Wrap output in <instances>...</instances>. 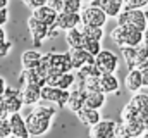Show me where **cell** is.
<instances>
[{
    "label": "cell",
    "mask_w": 148,
    "mask_h": 138,
    "mask_svg": "<svg viewBox=\"0 0 148 138\" xmlns=\"http://www.w3.org/2000/svg\"><path fill=\"white\" fill-rule=\"evenodd\" d=\"M57 109L52 105H36L26 116V128L29 137H45L52 128V119L55 117Z\"/></svg>",
    "instance_id": "6da1fadb"
},
{
    "label": "cell",
    "mask_w": 148,
    "mask_h": 138,
    "mask_svg": "<svg viewBox=\"0 0 148 138\" xmlns=\"http://www.w3.org/2000/svg\"><path fill=\"white\" fill-rule=\"evenodd\" d=\"M110 38L121 48L124 47H138L143 43V33L131 26H115L110 31Z\"/></svg>",
    "instance_id": "7a4b0ae2"
},
{
    "label": "cell",
    "mask_w": 148,
    "mask_h": 138,
    "mask_svg": "<svg viewBox=\"0 0 148 138\" xmlns=\"http://www.w3.org/2000/svg\"><path fill=\"white\" fill-rule=\"evenodd\" d=\"M117 26H131V28H134V30H138V31L143 33L148 28L147 19H145V10L124 7V10L117 17Z\"/></svg>",
    "instance_id": "3957f363"
},
{
    "label": "cell",
    "mask_w": 148,
    "mask_h": 138,
    "mask_svg": "<svg viewBox=\"0 0 148 138\" xmlns=\"http://www.w3.org/2000/svg\"><path fill=\"white\" fill-rule=\"evenodd\" d=\"M107 14L98 7L90 3L81 10V26H91V28H103L107 23Z\"/></svg>",
    "instance_id": "277c9868"
},
{
    "label": "cell",
    "mask_w": 148,
    "mask_h": 138,
    "mask_svg": "<svg viewBox=\"0 0 148 138\" xmlns=\"http://www.w3.org/2000/svg\"><path fill=\"white\" fill-rule=\"evenodd\" d=\"M95 68L100 72V76H103V74H115V71L119 68V57L112 50H105L103 48L95 57Z\"/></svg>",
    "instance_id": "5b68a950"
},
{
    "label": "cell",
    "mask_w": 148,
    "mask_h": 138,
    "mask_svg": "<svg viewBox=\"0 0 148 138\" xmlns=\"http://www.w3.org/2000/svg\"><path fill=\"white\" fill-rule=\"evenodd\" d=\"M69 95H71L69 90H60V88H53V86H48V85H45L41 88V100H45L48 104H55L59 109L67 107Z\"/></svg>",
    "instance_id": "8992f818"
},
{
    "label": "cell",
    "mask_w": 148,
    "mask_h": 138,
    "mask_svg": "<svg viewBox=\"0 0 148 138\" xmlns=\"http://www.w3.org/2000/svg\"><path fill=\"white\" fill-rule=\"evenodd\" d=\"M2 102H3V107L7 110V114H16V112H21V109L24 107V102H23V95H21V90L19 88H10L7 86L5 93L0 97Z\"/></svg>",
    "instance_id": "52a82bcc"
},
{
    "label": "cell",
    "mask_w": 148,
    "mask_h": 138,
    "mask_svg": "<svg viewBox=\"0 0 148 138\" xmlns=\"http://www.w3.org/2000/svg\"><path fill=\"white\" fill-rule=\"evenodd\" d=\"M48 62H50V76H52V74L73 72V66H71V61H69L67 52H66V54H53V52H48Z\"/></svg>",
    "instance_id": "ba28073f"
},
{
    "label": "cell",
    "mask_w": 148,
    "mask_h": 138,
    "mask_svg": "<svg viewBox=\"0 0 148 138\" xmlns=\"http://www.w3.org/2000/svg\"><path fill=\"white\" fill-rule=\"evenodd\" d=\"M127 104L136 110L140 121L143 123V126L147 128V131H148V93H141V92L134 93Z\"/></svg>",
    "instance_id": "9c48e42d"
},
{
    "label": "cell",
    "mask_w": 148,
    "mask_h": 138,
    "mask_svg": "<svg viewBox=\"0 0 148 138\" xmlns=\"http://www.w3.org/2000/svg\"><path fill=\"white\" fill-rule=\"evenodd\" d=\"M28 31L33 38V45L35 48L41 47V43L47 40V34H48V26H45L43 23H40L38 19H35L33 16L28 19Z\"/></svg>",
    "instance_id": "30bf717a"
},
{
    "label": "cell",
    "mask_w": 148,
    "mask_h": 138,
    "mask_svg": "<svg viewBox=\"0 0 148 138\" xmlns=\"http://www.w3.org/2000/svg\"><path fill=\"white\" fill-rule=\"evenodd\" d=\"M67 55H69V61H71V66L74 71H79L86 64H95V57H91L84 48H69Z\"/></svg>",
    "instance_id": "8fae6325"
},
{
    "label": "cell",
    "mask_w": 148,
    "mask_h": 138,
    "mask_svg": "<svg viewBox=\"0 0 148 138\" xmlns=\"http://www.w3.org/2000/svg\"><path fill=\"white\" fill-rule=\"evenodd\" d=\"M115 131V121L102 119L98 124L90 128V138H114Z\"/></svg>",
    "instance_id": "7c38bea8"
},
{
    "label": "cell",
    "mask_w": 148,
    "mask_h": 138,
    "mask_svg": "<svg viewBox=\"0 0 148 138\" xmlns=\"http://www.w3.org/2000/svg\"><path fill=\"white\" fill-rule=\"evenodd\" d=\"M21 95H23V102L28 107L38 105L41 100V86L35 83H28L24 86H21Z\"/></svg>",
    "instance_id": "4fadbf2b"
},
{
    "label": "cell",
    "mask_w": 148,
    "mask_h": 138,
    "mask_svg": "<svg viewBox=\"0 0 148 138\" xmlns=\"http://www.w3.org/2000/svg\"><path fill=\"white\" fill-rule=\"evenodd\" d=\"M93 5H98L105 14H107V17H119V14L124 10V7H126V3H124V0H93L91 2Z\"/></svg>",
    "instance_id": "5bb4252c"
},
{
    "label": "cell",
    "mask_w": 148,
    "mask_h": 138,
    "mask_svg": "<svg viewBox=\"0 0 148 138\" xmlns=\"http://www.w3.org/2000/svg\"><path fill=\"white\" fill-rule=\"evenodd\" d=\"M9 123H10V131H12V137L29 138L28 128H26V117H24L21 112L10 114V116H9Z\"/></svg>",
    "instance_id": "9a60e30c"
},
{
    "label": "cell",
    "mask_w": 148,
    "mask_h": 138,
    "mask_svg": "<svg viewBox=\"0 0 148 138\" xmlns=\"http://www.w3.org/2000/svg\"><path fill=\"white\" fill-rule=\"evenodd\" d=\"M76 83V74L74 72H66V74H52L47 79L48 86L53 88H60V90H69Z\"/></svg>",
    "instance_id": "2e32d148"
},
{
    "label": "cell",
    "mask_w": 148,
    "mask_h": 138,
    "mask_svg": "<svg viewBox=\"0 0 148 138\" xmlns=\"http://www.w3.org/2000/svg\"><path fill=\"white\" fill-rule=\"evenodd\" d=\"M79 24H81V14H67V12H60L55 23V26L60 31H69L74 28H79Z\"/></svg>",
    "instance_id": "e0dca14e"
},
{
    "label": "cell",
    "mask_w": 148,
    "mask_h": 138,
    "mask_svg": "<svg viewBox=\"0 0 148 138\" xmlns=\"http://www.w3.org/2000/svg\"><path fill=\"white\" fill-rule=\"evenodd\" d=\"M124 86H126V90L131 92V93H140V90L145 88V86H143V76H141V72H140V69H131V71L126 74V78H124Z\"/></svg>",
    "instance_id": "ac0fdd59"
},
{
    "label": "cell",
    "mask_w": 148,
    "mask_h": 138,
    "mask_svg": "<svg viewBox=\"0 0 148 138\" xmlns=\"http://www.w3.org/2000/svg\"><path fill=\"white\" fill-rule=\"evenodd\" d=\"M35 19H38L40 23H43L45 26H48V28H52V26H55V23H57V12L55 10H52L48 5H43V7H40V9H35L33 10V14H31Z\"/></svg>",
    "instance_id": "d6986e66"
},
{
    "label": "cell",
    "mask_w": 148,
    "mask_h": 138,
    "mask_svg": "<svg viewBox=\"0 0 148 138\" xmlns=\"http://www.w3.org/2000/svg\"><path fill=\"white\" fill-rule=\"evenodd\" d=\"M77 119L81 121V124H86L88 128L98 124L102 121V116H100V110H95V109H90V107H83L76 112Z\"/></svg>",
    "instance_id": "ffe728a7"
},
{
    "label": "cell",
    "mask_w": 148,
    "mask_h": 138,
    "mask_svg": "<svg viewBox=\"0 0 148 138\" xmlns=\"http://www.w3.org/2000/svg\"><path fill=\"white\" fill-rule=\"evenodd\" d=\"M41 57H43V54L41 52H38L36 48H31V50H24L23 54H21V66L23 69H36L40 66V62H41Z\"/></svg>",
    "instance_id": "44dd1931"
},
{
    "label": "cell",
    "mask_w": 148,
    "mask_h": 138,
    "mask_svg": "<svg viewBox=\"0 0 148 138\" xmlns=\"http://www.w3.org/2000/svg\"><path fill=\"white\" fill-rule=\"evenodd\" d=\"M119 79L115 74H103L100 76V92L105 95H112V93H119Z\"/></svg>",
    "instance_id": "7402d4cb"
},
{
    "label": "cell",
    "mask_w": 148,
    "mask_h": 138,
    "mask_svg": "<svg viewBox=\"0 0 148 138\" xmlns=\"http://www.w3.org/2000/svg\"><path fill=\"white\" fill-rule=\"evenodd\" d=\"M107 102V95L102 93L100 90L97 92H86V100H84V107H90V109H95V110H100Z\"/></svg>",
    "instance_id": "603a6c76"
},
{
    "label": "cell",
    "mask_w": 148,
    "mask_h": 138,
    "mask_svg": "<svg viewBox=\"0 0 148 138\" xmlns=\"http://www.w3.org/2000/svg\"><path fill=\"white\" fill-rule=\"evenodd\" d=\"M121 54H122V59H124V62H126L129 71L131 69H138L141 66L136 47H124V48H121Z\"/></svg>",
    "instance_id": "cb8c5ba5"
},
{
    "label": "cell",
    "mask_w": 148,
    "mask_h": 138,
    "mask_svg": "<svg viewBox=\"0 0 148 138\" xmlns=\"http://www.w3.org/2000/svg\"><path fill=\"white\" fill-rule=\"evenodd\" d=\"M84 100H86V92L83 88H76L74 92H71V95H69L67 109L73 110V112H77L79 109L84 107Z\"/></svg>",
    "instance_id": "d4e9b609"
},
{
    "label": "cell",
    "mask_w": 148,
    "mask_h": 138,
    "mask_svg": "<svg viewBox=\"0 0 148 138\" xmlns=\"http://www.w3.org/2000/svg\"><path fill=\"white\" fill-rule=\"evenodd\" d=\"M66 41H67L69 48H83L84 47V36H83L79 28L66 31Z\"/></svg>",
    "instance_id": "484cf974"
},
{
    "label": "cell",
    "mask_w": 148,
    "mask_h": 138,
    "mask_svg": "<svg viewBox=\"0 0 148 138\" xmlns=\"http://www.w3.org/2000/svg\"><path fill=\"white\" fill-rule=\"evenodd\" d=\"M124 124V131H126V138H140L147 128L143 126V123L140 121H133V123H122Z\"/></svg>",
    "instance_id": "4316f807"
},
{
    "label": "cell",
    "mask_w": 148,
    "mask_h": 138,
    "mask_svg": "<svg viewBox=\"0 0 148 138\" xmlns=\"http://www.w3.org/2000/svg\"><path fill=\"white\" fill-rule=\"evenodd\" d=\"M79 30H81V33L84 36V40H95V41H102V40H103V28L81 26Z\"/></svg>",
    "instance_id": "83f0119b"
},
{
    "label": "cell",
    "mask_w": 148,
    "mask_h": 138,
    "mask_svg": "<svg viewBox=\"0 0 148 138\" xmlns=\"http://www.w3.org/2000/svg\"><path fill=\"white\" fill-rule=\"evenodd\" d=\"M81 10H83V2L81 0H62V12L79 14Z\"/></svg>",
    "instance_id": "f1b7e54d"
},
{
    "label": "cell",
    "mask_w": 148,
    "mask_h": 138,
    "mask_svg": "<svg viewBox=\"0 0 148 138\" xmlns=\"http://www.w3.org/2000/svg\"><path fill=\"white\" fill-rule=\"evenodd\" d=\"M10 50H12V41L7 40L3 26H0V57H7Z\"/></svg>",
    "instance_id": "f546056e"
},
{
    "label": "cell",
    "mask_w": 148,
    "mask_h": 138,
    "mask_svg": "<svg viewBox=\"0 0 148 138\" xmlns=\"http://www.w3.org/2000/svg\"><path fill=\"white\" fill-rule=\"evenodd\" d=\"M91 57H97L103 48H102V41H95V40H84V47H83Z\"/></svg>",
    "instance_id": "4dcf8cb0"
},
{
    "label": "cell",
    "mask_w": 148,
    "mask_h": 138,
    "mask_svg": "<svg viewBox=\"0 0 148 138\" xmlns=\"http://www.w3.org/2000/svg\"><path fill=\"white\" fill-rule=\"evenodd\" d=\"M10 137H12V131H10L9 117L0 119V138H10Z\"/></svg>",
    "instance_id": "1f68e13d"
},
{
    "label": "cell",
    "mask_w": 148,
    "mask_h": 138,
    "mask_svg": "<svg viewBox=\"0 0 148 138\" xmlns=\"http://www.w3.org/2000/svg\"><path fill=\"white\" fill-rule=\"evenodd\" d=\"M47 2L48 0H23V3L24 5H28L29 9H40V7H43V5H47Z\"/></svg>",
    "instance_id": "d6a6232c"
},
{
    "label": "cell",
    "mask_w": 148,
    "mask_h": 138,
    "mask_svg": "<svg viewBox=\"0 0 148 138\" xmlns=\"http://www.w3.org/2000/svg\"><path fill=\"white\" fill-rule=\"evenodd\" d=\"M47 5H48L52 10H55L57 14H60V12H62V0H48V2H47Z\"/></svg>",
    "instance_id": "836d02e7"
},
{
    "label": "cell",
    "mask_w": 148,
    "mask_h": 138,
    "mask_svg": "<svg viewBox=\"0 0 148 138\" xmlns=\"http://www.w3.org/2000/svg\"><path fill=\"white\" fill-rule=\"evenodd\" d=\"M140 72H141V76H143V86L148 88V62H145L143 66H140Z\"/></svg>",
    "instance_id": "e575fe53"
},
{
    "label": "cell",
    "mask_w": 148,
    "mask_h": 138,
    "mask_svg": "<svg viewBox=\"0 0 148 138\" xmlns=\"http://www.w3.org/2000/svg\"><path fill=\"white\" fill-rule=\"evenodd\" d=\"M60 33V30L57 28V26H52V28H48V34H47V40H52V38H57Z\"/></svg>",
    "instance_id": "d590c367"
},
{
    "label": "cell",
    "mask_w": 148,
    "mask_h": 138,
    "mask_svg": "<svg viewBox=\"0 0 148 138\" xmlns=\"http://www.w3.org/2000/svg\"><path fill=\"white\" fill-rule=\"evenodd\" d=\"M7 21H9V12H7V9H2L0 10V26H5Z\"/></svg>",
    "instance_id": "8d00e7d4"
},
{
    "label": "cell",
    "mask_w": 148,
    "mask_h": 138,
    "mask_svg": "<svg viewBox=\"0 0 148 138\" xmlns=\"http://www.w3.org/2000/svg\"><path fill=\"white\" fill-rule=\"evenodd\" d=\"M5 117H9V114H7V110H5V107H3V102H2V99H0V119H5Z\"/></svg>",
    "instance_id": "74e56055"
},
{
    "label": "cell",
    "mask_w": 148,
    "mask_h": 138,
    "mask_svg": "<svg viewBox=\"0 0 148 138\" xmlns=\"http://www.w3.org/2000/svg\"><path fill=\"white\" fill-rule=\"evenodd\" d=\"M5 90H7V83H5V79L0 76V97L5 93Z\"/></svg>",
    "instance_id": "f35d334b"
},
{
    "label": "cell",
    "mask_w": 148,
    "mask_h": 138,
    "mask_svg": "<svg viewBox=\"0 0 148 138\" xmlns=\"http://www.w3.org/2000/svg\"><path fill=\"white\" fill-rule=\"evenodd\" d=\"M7 5H9V0H0V10L7 9Z\"/></svg>",
    "instance_id": "ab89813d"
},
{
    "label": "cell",
    "mask_w": 148,
    "mask_h": 138,
    "mask_svg": "<svg viewBox=\"0 0 148 138\" xmlns=\"http://www.w3.org/2000/svg\"><path fill=\"white\" fill-rule=\"evenodd\" d=\"M143 41H145V43L148 45V28L145 30V31H143Z\"/></svg>",
    "instance_id": "60d3db41"
},
{
    "label": "cell",
    "mask_w": 148,
    "mask_h": 138,
    "mask_svg": "<svg viewBox=\"0 0 148 138\" xmlns=\"http://www.w3.org/2000/svg\"><path fill=\"white\" fill-rule=\"evenodd\" d=\"M140 138H148V131H145V133H143V135H141Z\"/></svg>",
    "instance_id": "b9f144b4"
},
{
    "label": "cell",
    "mask_w": 148,
    "mask_h": 138,
    "mask_svg": "<svg viewBox=\"0 0 148 138\" xmlns=\"http://www.w3.org/2000/svg\"><path fill=\"white\" fill-rule=\"evenodd\" d=\"M145 19H147V26H148V10H145Z\"/></svg>",
    "instance_id": "7bdbcfd3"
},
{
    "label": "cell",
    "mask_w": 148,
    "mask_h": 138,
    "mask_svg": "<svg viewBox=\"0 0 148 138\" xmlns=\"http://www.w3.org/2000/svg\"><path fill=\"white\" fill-rule=\"evenodd\" d=\"M81 2H88V3H91V2H93V0H81Z\"/></svg>",
    "instance_id": "ee69618b"
},
{
    "label": "cell",
    "mask_w": 148,
    "mask_h": 138,
    "mask_svg": "<svg viewBox=\"0 0 148 138\" xmlns=\"http://www.w3.org/2000/svg\"><path fill=\"white\" fill-rule=\"evenodd\" d=\"M126 2H127V0H124V3H126Z\"/></svg>",
    "instance_id": "f6af8a7d"
},
{
    "label": "cell",
    "mask_w": 148,
    "mask_h": 138,
    "mask_svg": "<svg viewBox=\"0 0 148 138\" xmlns=\"http://www.w3.org/2000/svg\"><path fill=\"white\" fill-rule=\"evenodd\" d=\"M12 138H17V137H12Z\"/></svg>",
    "instance_id": "bcb514c9"
},
{
    "label": "cell",
    "mask_w": 148,
    "mask_h": 138,
    "mask_svg": "<svg viewBox=\"0 0 148 138\" xmlns=\"http://www.w3.org/2000/svg\"><path fill=\"white\" fill-rule=\"evenodd\" d=\"M10 138H12V137H10Z\"/></svg>",
    "instance_id": "7dc6e473"
}]
</instances>
